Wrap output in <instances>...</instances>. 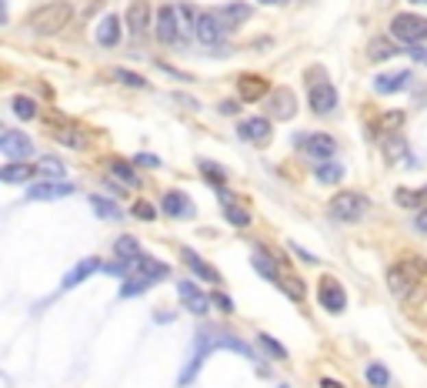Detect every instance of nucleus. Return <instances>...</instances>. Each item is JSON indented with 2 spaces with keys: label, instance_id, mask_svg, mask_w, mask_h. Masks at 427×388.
Segmentation results:
<instances>
[{
  "label": "nucleus",
  "instance_id": "10",
  "mask_svg": "<svg viewBox=\"0 0 427 388\" xmlns=\"http://www.w3.org/2000/svg\"><path fill=\"white\" fill-rule=\"evenodd\" d=\"M0 151H3L7 161H21V157H30L34 144H30V137L21 134V130H3V134H0Z\"/></svg>",
  "mask_w": 427,
  "mask_h": 388
},
{
  "label": "nucleus",
  "instance_id": "12",
  "mask_svg": "<svg viewBox=\"0 0 427 388\" xmlns=\"http://www.w3.org/2000/svg\"><path fill=\"white\" fill-rule=\"evenodd\" d=\"M237 137L251 141V144H267L271 141V121L267 117H247L237 124Z\"/></svg>",
  "mask_w": 427,
  "mask_h": 388
},
{
  "label": "nucleus",
  "instance_id": "28",
  "mask_svg": "<svg viewBox=\"0 0 427 388\" xmlns=\"http://www.w3.org/2000/svg\"><path fill=\"white\" fill-rule=\"evenodd\" d=\"M380 151H384V161H387V164H398V161L407 155V144H404L401 134H387V137L380 141Z\"/></svg>",
  "mask_w": 427,
  "mask_h": 388
},
{
  "label": "nucleus",
  "instance_id": "7",
  "mask_svg": "<svg viewBox=\"0 0 427 388\" xmlns=\"http://www.w3.org/2000/svg\"><path fill=\"white\" fill-rule=\"evenodd\" d=\"M154 30H157V41H160V44H177V41H180L177 7H160V10L154 14Z\"/></svg>",
  "mask_w": 427,
  "mask_h": 388
},
{
  "label": "nucleus",
  "instance_id": "22",
  "mask_svg": "<svg viewBox=\"0 0 427 388\" xmlns=\"http://www.w3.org/2000/svg\"><path fill=\"white\" fill-rule=\"evenodd\" d=\"M114 255H117V261H130V264H137V261L144 258V255H141V241H137L134 234H121V238L114 241Z\"/></svg>",
  "mask_w": 427,
  "mask_h": 388
},
{
  "label": "nucleus",
  "instance_id": "23",
  "mask_svg": "<svg viewBox=\"0 0 427 388\" xmlns=\"http://www.w3.org/2000/svg\"><path fill=\"white\" fill-rule=\"evenodd\" d=\"M117 41H121V21L114 14H107L97 24V44L101 47H117Z\"/></svg>",
  "mask_w": 427,
  "mask_h": 388
},
{
  "label": "nucleus",
  "instance_id": "6",
  "mask_svg": "<svg viewBox=\"0 0 427 388\" xmlns=\"http://www.w3.org/2000/svg\"><path fill=\"white\" fill-rule=\"evenodd\" d=\"M307 104H310L314 114H330V111L337 107V91H334V84L327 80V74L321 80L310 84V91H307Z\"/></svg>",
  "mask_w": 427,
  "mask_h": 388
},
{
  "label": "nucleus",
  "instance_id": "8",
  "mask_svg": "<svg viewBox=\"0 0 427 388\" xmlns=\"http://www.w3.org/2000/svg\"><path fill=\"white\" fill-rule=\"evenodd\" d=\"M267 111L274 114L277 121H291V117L297 114V98H294V91H291V87H271V94H267Z\"/></svg>",
  "mask_w": 427,
  "mask_h": 388
},
{
  "label": "nucleus",
  "instance_id": "13",
  "mask_svg": "<svg viewBox=\"0 0 427 388\" xmlns=\"http://www.w3.org/2000/svg\"><path fill=\"white\" fill-rule=\"evenodd\" d=\"M271 84L260 78V74H241L237 78V94H241V101H260V98H267L271 91H267Z\"/></svg>",
  "mask_w": 427,
  "mask_h": 388
},
{
  "label": "nucleus",
  "instance_id": "33",
  "mask_svg": "<svg viewBox=\"0 0 427 388\" xmlns=\"http://www.w3.org/2000/svg\"><path fill=\"white\" fill-rule=\"evenodd\" d=\"M10 107H14V114H17L21 121H34V117H37V104H34V98H27V94L10 98Z\"/></svg>",
  "mask_w": 427,
  "mask_h": 388
},
{
  "label": "nucleus",
  "instance_id": "21",
  "mask_svg": "<svg viewBox=\"0 0 427 388\" xmlns=\"http://www.w3.org/2000/svg\"><path fill=\"white\" fill-rule=\"evenodd\" d=\"M34 174H40V168H30V164H21V161H10L0 168V181L3 184H21V181H30Z\"/></svg>",
  "mask_w": 427,
  "mask_h": 388
},
{
  "label": "nucleus",
  "instance_id": "37",
  "mask_svg": "<svg viewBox=\"0 0 427 388\" xmlns=\"http://www.w3.org/2000/svg\"><path fill=\"white\" fill-rule=\"evenodd\" d=\"M257 345H260L264 352H271V358H274V362H284V358H287V348H284V345H280L277 338H271V335H257Z\"/></svg>",
  "mask_w": 427,
  "mask_h": 388
},
{
  "label": "nucleus",
  "instance_id": "17",
  "mask_svg": "<svg viewBox=\"0 0 427 388\" xmlns=\"http://www.w3.org/2000/svg\"><path fill=\"white\" fill-rule=\"evenodd\" d=\"M184 264H187V268H191L201 282H214V285L221 282V271H217L214 264H207V261H204L197 251H191V248H184Z\"/></svg>",
  "mask_w": 427,
  "mask_h": 388
},
{
  "label": "nucleus",
  "instance_id": "29",
  "mask_svg": "<svg viewBox=\"0 0 427 388\" xmlns=\"http://www.w3.org/2000/svg\"><path fill=\"white\" fill-rule=\"evenodd\" d=\"M314 178L321 184H337L344 178V168L337 164V161H317V168H314Z\"/></svg>",
  "mask_w": 427,
  "mask_h": 388
},
{
  "label": "nucleus",
  "instance_id": "52",
  "mask_svg": "<svg viewBox=\"0 0 427 388\" xmlns=\"http://www.w3.org/2000/svg\"><path fill=\"white\" fill-rule=\"evenodd\" d=\"M411 3H427V0H411Z\"/></svg>",
  "mask_w": 427,
  "mask_h": 388
},
{
  "label": "nucleus",
  "instance_id": "5",
  "mask_svg": "<svg viewBox=\"0 0 427 388\" xmlns=\"http://www.w3.org/2000/svg\"><path fill=\"white\" fill-rule=\"evenodd\" d=\"M317 301H321V308L324 311L341 315V311L347 308V291L341 288V282H334L330 275H324V278L317 282Z\"/></svg>",
  "mask_w": 427,
  "mask_h": 388
},
{
  "label": "nucleus",
  "instance_id": "26",
  "mask_svg": "<svg viewBox=\"0 0 427 388\" xmlns=\"http://www.w3.org/2000/svg\"><path fill=\"white\" fill-rule=\"evenodd\" d=\"M254 268H257V275L260 278H267V282H274V285H280V268H277V261L271 258V255H264V251H254Z\"/></svg>",
  "mask_w": 427,
  "mask_h": 388
},
{
  "label": "nucleus",
  "instance_id": "44",
  "mask_svg": "<svg viewBox=\"0 0 427 388\" xmlns=\"http://www.w3.org/2000/svg\"><path fill=\"white\" fill-rule=\"evenodd\" d=\"M134 214H137L141 221H154V218H157L154 205H147V201H137V205H134Z\"/></svg>",
  "mask_w": 427,
  "mask_h": 388
},
{
  "label": "nucleus",
  "instance_id": "39",
  "mask_svg": "<svg viewBox=\"0 0 427 388\" xmlns=\"http://www.w3.org/2000/svg\"><path fill=\"white\" fill-rule=\"evenodd\" d=\"M151 288V282L147 278H141V275H130V278H124V288H121V298H130V295H141V291H147Z\"/></svg>",
  "mask_w": 427,
  "mask_h": 388
},
{
  "label": "nucleus",
  "instance_id": "40",
  "mask_svg": "<svg viewBox=\"0 0 427 388\" xmlns=\"http://www.w3.org/2000/svg\"><path fill=\"white\" fill-rule=\"evenodd\" d=\"M40 174H44V178H57V181H60V178H64V164H60L57 157H44V161H40Z\"/></svg>",
  "mask_w": 427,
  "mask_h": 388
},
{
  "label": "nucleus",
  "instance_id": "35",
  "mask_svg": "<svg viewBox=\"0 0 427 388\" xmlns=\"http://www.w3.org/2000/svg\"><path fill=\"white\" fill-rule=\"evenodd\" d=\"M367 385L371 388H387L391 385V372H387L380 362H371L367 365Z\"/></svg>",
  "mask_w": 427,
  "mask_h": 388
},
{
  "label": "nucleus",
  "instance_id": "11",
  "mask_svg": "<svg viewBox=\"0 0 427 388\" xmlns=\"http://www.w3.org/2000/svg\"><path fill=\"white\" fill-rule=\"evenodd\" d=\"M194 30H197V41L201 44H207V47H214V44H221L224 41V21L217 17V14H201L197 17V24H194Z\"/></svg>",
  "mask_w": 427,
  "mask_h": 388
},
{
  "label": "nucleus",
  "instance_id": "51",
  "mask_svg": "<svg viewBox=\"0 0 427 388\" xmlns=\"http://www.w3.org/2000/svg\"><path fill=\"white\" fill-rule=\"evenodd\" d=\"M417 60H421V64L427 67V51H424V54H417Z\"/></svg>",
  "mask_w": 427,
  "mask_h": 388
},
{
  "label": "nucleus",
  "instance_id": "34",
  "mask_svg": "<svg viewBox=\"0 0 427 388\" xmlns=\"http://www.w3.org/2000/svg\"><path fill=\"white\" fill-rule=\"evenodd\" d=\"M224 218L234 225V228H247V225H251V211L241 207L237 201H234V205H224Z\"/></svg>",
  "mask_w": 427,
  "mask_h": 388
},
{
  "label": "nucleus",
  "instance_id": "46",
  "mask_svg": "<svg viewBox=\"0 0 427 388\" xmlns=\"http://www.w3.org/2000/svg\"><path fill=\"white\" fill-rule=\"evenodd\" d=\"M134 164H141V168H160V157H154V155H137V157H134Z\"/></svg>",
  "mask_w": 427,
  "mask_h": 388
},
{
  "label": "nucleus",
  "instance_id": "36",
  "mask_svg": "<svg viewBox=\"0 0 427 388\" xmlns=\"http://www.w3.org/2000/svg\"><path fill=\"white\" fill-rule=\"evenodd\" d=\"M114 78L121 80V84H127V87H137V91H147V87H151V80L144 78V74H134V71H124V67H117Z\"/></svg>",
  "mask_w": 427,
  "mask_h": 388
},
{
  "label": "nucleus",
  "instance_id": "48",
  "mask_svg": "<svg viewBox=\"0 0 427 388\" xmlns=\"http://www.w3.org/2000/svg\"><path fill=\"white\" fill-rule=\"evenodd\" d=\"M221 114H227V117H230V114H237V101H224V104H221Z\"/></svg>",
  "mask_w": 427,
  "mask_h": 388
},
{
  "label": "nucleus",
  "instance_id": "18",
  "mask_svg": "<svg viewBox=\"0 0 427 388\" xmlns=\"http://www.w3.org/2000/svg\"><path fill=\"white\" fill-rule=\"evenodd\" d=\"M160 211H164L167 218H191V214H194V205L187 201V194H180V191H167L164 201H160Z\"/></svg>",
  "mask_w": 427,
  "mask_h": 388
},
{
  "label": "nucleus",
  "instance_id": "16",
  "mask_svg": "<svg viewBox=\"0 0 427 388\" xmlns=\"http://www.w3.org/2000/svg\"><path fill=\"white\" fill-rule=\"evenodd\" d=\"M147 24H151V7H147L144 0H134V3L127 7V27H130V34H134V37H144V34H147Z\"/></svg>",
  "mask_w": 427,
  "mask_h": 388
},
{
  "label": "nucleus",
  "instance_id": "4",
  "mask_svg": "<svg viewBox=\"0 0 427 388\" xmlns=\"http://www.w3.org/2000/svg\"><path fill=\"white\" fill-rule=\"evenodd\" d=\"M391 37L394 44L401 47H414L427 41V17H417V14H394L391 17Z\"/></svg>",
  "mask_w": 427,
  "mask_h": 388
},
{
  "label": "nucleus",
  "instance_id": "27",
  "mask_svg": "<svg viewBox=\"0 0 427 388\" xmlns=\"http://www.w3.org/2000/svg\"><path fill=\"white\" fill-rule=\"evenodd\" d=\"M51 130L64 148H84V144H87V137H84V130L80 128H71V124H57V128H53L51 124Z\"/></svg>",
  "mask_w": 427,
  "mask_h": 388
},
{
  "label": "nucleus",
  "instance_id": "31",
  "mask_svg": "<svg viewBox=\"0 0 427 388\" xmlns=\"http://www.w3.org/2000/svg\"><path fill=\"white\" fill-rule=\"evenodd\" d=\"M90 207L97 211V218H103V221H121V207L114 201H107V198H101V194H90Z\"/></svg>",
  "mask_w": 427,
  "mask_h": 388
},
{
  "label": "nucleus",
  "instance_id": "19",
  "mask_svg": "<svg viewBox=\"0 0 427 388\" xmlns=\"http://www.w3.org/2000/svg\"><path fill=\"white\" fill-rule=\"evenodd\" d=\"M407 84H411V71H391V74H377L374 91L377 94H398Z\"/></svg>",
  "mask_w": 427,
  "mask_h": 388
},
{
  "label": "nucleus",
  "instance_id": "38",
  "mask_svg": "<svg viewBox=\"0 0 427 388\" xmlns=\"http://www.w3.org/2000/svg\"><path fill=\"white\" fill-rule=\"evenodd\" d=\"M197 168H201V174L207 178L210 184H217V187H224V171H221V164H214V161H197Z\"/></svg>",
  "mask_w": 427,
  "mask_h": 388
},
{
  "label": "nucleus",
  "instance_id": "43",
  "mask_svg": "<svg viewBox=\"0 0 427 388\" xmlns=\"http://www.w3.org/2000/svg\"><path fill=\"white\" fill-rule=\"evenodd\" d=\"M210 301L224 311V315H234V301H230V295H224V291H214V295H210Z\"/></svg>",
  "mask_w": 427,
  "mask_h": 388
},
{
  "label": "nucleus",
  "instance_id": "30",
  "mask_svg": "<svg viewBox=\"0 0 427 388\" xmlns=\"http://www.w3.org/2000/svg\"><path fill=\"white\" fill-rule=\"evenodd\" d=\"M217 17L224 21V27H237V24H244V21L251 17V7H247V3H227Z\"/></svg>",
  "mask_w": 427,
  "mask_h": 388
},
{
  "label": "nucleus",
  "instance_id": "2",
  "mask_svg": "<svg viewBox=\"0 0 427 388\" xmlns=\"http://www.w3.org/2000/svg\"><path fill=\"white\" fill-rule=\"evenodd\" d=\"M421 275H427V264L421 258L391 264V268H387V288H391V295H394V298H411Z\"/></svg>",
  "mask_w": 427,
  "mask_h": 388
},
{
  "label": "nucleus",
  "instance_id": "32",
  "mask_svg": "<svg viewBox=\"0 0 427 388\" xmlns=\"http://www.w3.org/2000/svg\"><path fill=\"white\" fill-rule=\"evenodd\" d=\"M394 201L401 207H417L427 201V187H421V191H414V187H398L394 191Z\"/></svg>",
  "mask_w": 427,
  "mask_h": 388
},
{
  "label": "nucleus",
  "instance_id": "25",
  "mask_svg": "<svg viewBox=\"0 0 427 388\" xmlns=\"http://www.w3.org/2000/svg\"><path fill=\"white\" fill-rule=\"evenodd\" d=\"M94 271H101V261H97V258H84L80 264H74V268L67 271V278H64V288L80 285V282H84V278H90Z\"/></svg>",
  "mask_w": 427,
  "mask_h": 388
},
{
  "label": "nucleus",
  "instance_id": "1",
  "mask_svg": "<svg viewBox=\"0 0 427 388\" xmlns=\"http://www.w3.org/2000/svg\"><path fill=\"white\" fill-rule=\"evenodd\" d=\"M74 17V7L67 0H51L44 7H37L30 17H27V27L37 34V37H51V34H60L64 27L71 24Z\"/></svg>",
  "mask_w": 427,
  "mask_h": 388
},
{
  "label": "nucleus",
  "instance_id": "24",
  "mask_svg": "<svg viewBox=\"0 0 427 388\" xmlns=\"http://www.w3.org/2000/svg\"><path fill=\"white\" fill-rule=\"evenodd\" d=\"M107 171H110L117 181H124L127 187H141V178H137L134 164H127V161H121V157H110V161H107Z\"/></svg>",
  "mask_w": 427,
  "mask_h": 388
},
{
  "label": "nucleus",
  "instance_id": "9",
  "mask_svg": "<svg viewBox=\"0 0 427 388\" xmlns=\"http://www.w3.org/2000/svg\"><path fill=\"white\" fill-rule=\"evenodd\" d=\"M297 148H301L304 155L317 157V161H327V157H334V151H337V144H334L330 134H301Z\"/></svg>",
  "mask_w": 427,
  "mask_h": 388
},
{
  "label": "nucleus",
  "instance_id": "47",
  "mask_svg": "<svg viewBox=\"0 0 427 388\" xmlns=\"http://www.w3.org/2000/svg\"><path fill=\"white\" fill-rule=\"evenodd\" d=\"M414 231H417V234H427V211H421V214L414 218Z\"/></svg>",
  "mask_w": 427,
  "mask_h": 388
},
{
  "label": "nucleus",
  "instance_id": "14",
  "mask_svg": "<svg viewBox=\"0 0 427 388\" xmlns=\"http://www.w3.org/2000/svg\"><path fill=\"white\" fill-rule=\"evenodd\" d=\"M67 194H74V187L67 181H47V184L27 187V198H30V201H53V198H67Z\"/></svg>",
  "mask_w": 427,
  "mask_h": 388
},
{
  "label": "nucleus",
  "instance_id": "42",
  "mask_svg": "<svg viewBox=\"0 0 427 388\" xmlns=\"http://www.w3.org/2000/svg\"><path fill=\"white\" fill-rule=\"evenodd\" d=\"M177 17H180V34H187L191 24H197V21H194V10H191L187 3H177Z\"/></svg>",
  "mask_w": 427,
  "mask_h": 388
},
{
  "label": "nucleus",
  "instance_id": "49",
  "mask_svg": "<svg viewBox=\"0 0 427 388\" xmlns=\"http://www.w3.org/2000/svg\"><path fill=\"white\" fill-rule=\"evenodd\" d=\"M321 388H347V385H341L337 378H321Z\"/></svg>",
  "mask_w": 427,
  "mask_h": 388
},
{
  "label": "nucleus",
  "instance_id": "50",
  "mask_svg": "<svg viewBox=\"0 0 427 388\" xmlns=\"http://www.w3.org/2000/svg\"><path fill=\"white\" fill-rule=\"evenodd\" d=\"M260 3H274V7H280V3H287V0H260Z\"/></svg>",
  "mask_w": 427,
  "mask_h": 388
},
{
  "label": "nucleus",
  "instance_id": "15",
  "mask_svg": "<svg viewBox=\"0 0 427 388\" xmlns=\"http://www.w3.org/2000/svg\"><path fill=\"white\" fill-rule=\"evenodd\" d=\"M177 291H180L184 305L194 311V315H207V308H210V295H204V291L194 285V282H180V285H177Z\"/></svg>",
  "mask_w": 427,
  "mask_h": 388
},
{
  "label": "nucleus",
  "instance_id": "45",
  "mask_svg": "<svg viewBox=\"0 0 427 388\" xmlns=\"http://www.w3.org/2000/svg\"><path fill=\"white\" fill-rule=\"evenodd\" d=\"M384 114H387V117H384V128L394 130V128H401V124H404V114H401V111H384Z\"/></svg>",
  "mask_w": 427,
  "mask_h": 388
},
{
  "label": "nucleus",
  "instance_id": "41",
  "mask_svg": "<svg viewBox=\"0 0 427 388\" xmlns=\"http://www.w3.org/2000/svg\"><path fill=\"white\" fill-rule=\"evenodd\" d=\"M394 51H398L394 44H387V41H374V44H371V60H387Z\"/></svg>",
  "mask_w": 427,
  "mask_h": 388
},
{
  "label": "nucleus",
  "instance_id": "3",
  "mask_svg": "<svg viewBox=\"0 0 427 388\" xmlns=\"http://www.w3.org/2000/svg\"><path fill=\"white\" fill-rule=\"evenodd\" d=\"M367 194H361V191H341V194H334L330 198V207H327V214H330V221H337V225H354V221H361L364 214H367Z\"/></svg>",
  "mask_w": 427,
  "mask_h": 388
},
{
  "label": "nucleus",
  "instance_id": "20",
  "mask_svg": "<svg viewBox=\"0 0 427 388\" xmlns=\"http://www.w3.org/2000/svg\"><path fill=\"white\" fill-rule=\"evenodd\" d=\"M134 275H141V278H147V282H164V278H167V275H171V264H164V261H157V258H147V255H144V258L137 261V264H134Z\"/></svg>",
  "mask_w": 427,
  "mask_h": 388
}]
</instances>
